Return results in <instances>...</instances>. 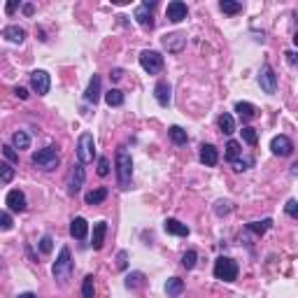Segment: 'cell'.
<instances>
[{"instance_id": "cell-25", "label": "cell", "mask_w": 298, "mask_h": 298, "mask_svg": "<svg viewBox=\"0 0 298 298\" xmlns=\"http://www.w3.org/2000/svg\"><path fill=\"white\" fill-rule=\"evenodd\" d=\"M165 291H168V296L177 298L180 293L184 291V282L180 280V277H170V280L165 282Z\"/></svg>"}, {"instance_id": "cell-39", "label": "cell", "mask_w": 298, "mask_h": 298, "mask_svg": "<svg viewBox=\"0 0 298 298\" xmlns=\"http://www.w3.org/2000/svg\"><path fill=\"white\" fill-rule=\"evenodd\" d=\"M40 250H42L44 254H49V252L54 250V237H51V235H44L42 240H40Z\"/></svg>"}, {"instance_id": "cell-28", "label": "cell", "mask_w": 298, "mask_h": 298, "mask_svg": "<svg viewBox=\"0 0 298 298\" xmlns=\"http://www.w3.org/2000/svg\"><path fill=\"white\" fill-rule=\"evenodd\" d=\"M235 112L243 116V119H254V116H256V107L252 103H237L235 105Z\"/></svg>"}, {"instance_id": "cell-13", "label": "cell", "mask_w": 298, "mask_h": 298, "mask_svg": "<svg viewBox=\"0 0 298 298\" xmlns=\"http://www.w3.org/2000/svg\"><path fill=\"white\" fill-rule=\"evenodd\" d=\"M7 205L12 212H24L26 210V196L24 191H19V189H12L10 194H7Z\"/></svg>"}, {"instance_id": "cell-34", "label": "cell", "mask_w": 298, "mask_h": 298, "mask_svg": "<svg viewBox=\"0 0 298 298\" xmlns=\"http://www.w3.org/2000/svg\"><path fill=\"white\" fill-rule=\"evenodd\" d=\"M219 7H221V12H226V14H237L243 10V5H240V3H233V0H221Z\"/></svg>"}, {"instance_id": "cell-20", "label": "cell", "mask_w": 298, "mask_h": 298, "mask_svg": "<svg viewBox=\"0 0 298 298\" xmlns=\"http://www.w3.org/2000/svg\"><path fill=\"white\" fill-rule=\"evenodd\" d=\"M163 228H165V233H170V235H180V237L189 235V226H184L182 221H177V219H165Z\"/></svg>"}, {"instance_id": "cell-14", "label": "cell", "mask_w": 298, "mask_h": 298, "mask_svg": "<svg viewBox=\"0 0 298 298\" xmlns=\"http://www.w3.org/2000/svg\"><path fill=\"white\" fill-rule=\"evenodd\" d=\"M201 161L207 165V168H214V165L219 163V152H217V147L203 145L201 147Z\"/></svg>"}, {"instance_id": "cell-26", "label": "cell", "mask_w": 298, "mask_h": 298, "mask_svg": "<svg viewBox=\"0 0 298 298\" xmlns=\"http://www.w3.org/2000/svg\"><path fill=\"white\" fill-rule=\"evenodd\" d=\"M219 128H221V133H226V135L235 133V122H233V116L224 112V114L219 116Z\"/></svg>"}, {"instance_id": "cell-49", "label": "cell", "mask_w": 298, "mask_h": 298, "mask_svg": "<svg viewBox=\"0 0 298 298\" xmlns=\"http://www.w3.org/2000/svg\"><path fill=\"white\" fill-rule=\"evenodd\" d=\"M17 298H37V296H35V293H31V291H26V293H19Z\"/></svg>"}, {"instance_id": "cell-5", "label": "cell", "mask_w": 298, "mask_h": 298, "mask_svg": "<svg viewBox=\"0 0 298 298\" xmlns=\"http://www.w3.org/2000/svg\"><path fill=\"white\" fill-rule=\"evenodd\" d=\"M93 156H96V140H93L91 133H82L79 135V142H77V158L79 163H91Z\"/></svg>"}, {"instance_id": "cell-43", "label": "cell", "mask_w": 298, "mask_h": 298, "mask_svg": "<svg viewBox=\"0 0 298 298\" xmlns=\"http://www.w3.org/2000/svg\"><path fill=\"white\" fill-rule=\"evenodd\" d=\"M286 214H289V217H298V203L293 201V198L286 203Z\"/></svg>"}, {"instance_id": "cell-1", "label": "cell", "mask_w": 298, "mask_h": 298, "mask_svg": "<svg viewBox=\"0 0 298 298\" xmlns=\"http://www.w3.org/2000/svg\"><path fill=\"white\" fill-rule=\"evenodd\" d=\"M116 177H119V187L131 189L133 161H131V154L126 152V147H119V152H116Z\"/></svg>"}, {"instance_id": "cell-7", "label": "cell", "mask_w": 298, "mask_h": 298, "mask_svg": "<svg viewBox=\"0 0 298 298\" xmlns=\"http://www.w3.org/2000/svg\"><path fill=\"white\" fill-rule=\"evenodd\" d=\"M259 84H261V89L266 93L277 91V75H275V70L268 66V63L261 68V73H259Z\"/></svg>"}, {"instance_id": "cell-15", "label": "cell", "mask_w": 298, "mask_h": 298, "mask_svg": "<svg viewBox=\"0 0 298 298\" xmlns=\"http://www.w3.org/2000/svg\"><path fill=\"white\" fill-rule=\"evenodd\" d=\"M84 98H86V103H98V98H100V75H93L91 82H89V86H86V91H84Z\"/></svg>"}, {"instance_id": "cell-48", "label": "cell", "mask_w": 298, "mask_h": 298, "mask_svg": "<svg viewBox=\"0 0 298 298\" xmlns=\"http://www.w3.org/2000/svg\"><path fill=\"white\" fill-rule=\"evenodd\" d=\"M33 10H35V7H33V5H31V3H28V5H24V12H26V14H28V17H31V14H33Z\"/></svg>"}, {"instance_id": "cell-22", "label": "cell", "mask_w": 298, "mask_h": 298, "mask_svg": "<svg viewBox=\"0 0 298 298\" xmlns=\"http://www.w3.org/2000/svg\"><path fill=\"white\" fill-rule=\"evenodd\" d=\"M105 198H107V189L98 187V189H93V191H89V194L84 196V203L86 205H100Z\"/></svg>"}, {"instance_id": "cell-42", "label": "cell", "mask_w": 298, "mask_h": 298, "mask_svg": "<svg viewBox=\"0 0 298 298\" xmlns=\"http://www.w3.org/2000/svg\"><path fill=\"white\" fill-rule=\"evenodd\" d=\"M126 259H128V254L124 250L116 254V268H119V270H126Z\"/></svg>"}, {"instance_id": "cell-37", "label": "cell", "mask_w": 298, "mask_h": 298, "mask_svg": "<svg viewBox=\"0 0 298 298\" xmlns=\"http://www.w3.org/2000/svg\"><path fill=\"white\" fill-rule=\"evenodd\" d=\"M196 259H198V254H196L194 250H189V252H184V256H182V266L187 268V270H191V268L196 266Z\"/></svg>"}, {"instance_id": "cell-33", "label": "cell", "mask_w": 298, "mask_h": 298, "mask_svg": "<svg viewBox=\"0 0 298 298\" xmlns=\"http://www.w3.org/2000/svg\"><path fill=\"white\" fill-rule=\"evenodd\" d=\"M14 180V168L10 163H3V161H0V182H12Z\"/></svg>"}, {"instance_id": "cell-19", "label": "cell", "mask_w": 298, "mask_h": 298, "mask_svg": "<svg viewBox=\"0 0 298 298\" xmlns=\"http://www.w3.org/2000/svg\"><path fill=\"white\" fill-rule=\"evenodd\" d=\"M105 233H107V224H105V221H98V224L93 226V237H91L93 250H103V245H105Z\"/></svg>"}, {"instance_id": "cell-8", "label": "cell", "mask_w": 298, "mask_h": 298, "mask_svg": "<svg viewBox=\"0 0 298 298\" xmlns=\"http://www.w3.org/2000/svg\"><path fill=\"white\" fill-rule=\"evenodd\" d=\"M154 7H156V3H154V0H147V3H142V5L135 10V19H138V24H140L142 28H154V19H152Z\"/></svg>"}, {"instance_id": "cell-41", "label": "cell", "mask_w": 298, "mask_h": 298, "mask_svg": "<svg viewBox=\"0 0 298 298\" xmlns=\"http://www.w3.org/2000/svg\"><path fill=\"white\" fill-rule=\"evenodd\" d=\"M12 228V217L7 212H0V231H10Z\"/></svg>"}, {"instance_id": "cell-6", "label": "cell", "mask_w": 298, "mask_h": 298, "mask_svg": "<svg viewBox=\"0 0 298 298\" xmlns=\"http://www.w3.org/2000/svg\"><path fill=\"white\" fill-rule=\"evenodd\" d=\"M140 66L145 73L149 75H156L163 70V56L158 54V51H142L140 54Z\"/></svg>"}, {"instance_id": "cell-11", "label": "cell", "mask_w": 298, "mask_h": 298, "mask_svg": "<svg viewBox=\"0 0 298 298\" xmlns=\"http://www.w3.org/2000/svg\"><path fill=\"white\" fill-rule=\"evenodd\" d=\"M82 184H84V165L77 163L70 170V175H68V191L70 194H77L79 189H82Z\"/></svg>"}, {"instance_id": "cell-47", "label": "cell", "mask_w": 298, "mask_h": 298, "mask_svg": "<svg viewBox=\"0 0 298 298\" xmlns=\"http://www.w3.org/2000/svg\"><path fill=\"white\" fill-rule=\"evenodd\" d=\"M112 79H122L124 77V73H122V68H114V70H112V75H110Z\"/></svg>"}, {"instance_id": "cell-18", "label": "cell", "mask_w": 298, "mask_h": 298, "mask_svg": "<svg viewBox=\"0 0 298 298\" xmlns=\"http://www.w3.org/2000/svg\"><path fill=\"white\" fill-rule=\"evenodd\" d=\"M154 96H156L161 107H168L170 105V84L168 82H158L156 89H154Z\"/></svg>"}, {"instance_id": "cell-38", "label": "cell", "mask_w": 298, "mask_h": 298, "mask_svg": "<svg viewBox=\"0 0 298 298\" xmlns=\"http://www.w3.org/2000/svg\"><path fill=\"white\" fill-rule=\"evenodd\" d=\"M98 175H100V177L110 175V158H105V156L98 158Z\"/></svg>"}, {"instance_id": "cell-35", "label": "cell", "mask_w": 298, "mask_h": 298, "mask_svg": "<svg viewBox=\"0 0 298 298\" xmlns=\"http://www.w3.org/2000/svg\"><path fill=\"white\" fill-rule=\"evenodd\" d=\"M82 298H93V275H86L82 284Z\"/></svg>"}, {"instance_id": "cell-9", "label": "cell", "mask_w": 298, "mask_h": 298, "mask_svg": "<svg viewBox=\"0 0 298 298\" xmlns=\"http://www.w3.org/2000/svg\"><path fill=\"white\" fill-rule=\"evenodd\" d=\"M270 149H273L275 156H291L293 154V142L286 138V135H275L273 142H270Z\"/></svg>"}, {"instance_id": "cell-3", "label": "cell", "mask_w": 298, "mask_h": 298, "mask_svg": "<svg viewBox=\"0 0 298 298\" xmlns=\"http://www.w3.org/2000/svg\"><path fill=\"white\" fill-rule=\"evenodd\" d=\"M214 277L221 282H235L237 280V263L228 256H219L214 261Z\"/></svg>"}, {"instance_id": "cell-50", "label": "cell", "mask_w": 298, "mask_h": 298, "mask_svg": "<svg viewBox=\"0 0 298 298\" xmlns=\"http://www.w3.org/2000/svg\"><path fill=\"white\" fill-rule=\"evenodd\" d=\"M286 61H289V63H296V54H293V51H289V54H286Z\"/></svg>"}, {"instance_id": "cell-27", "label": "cell", "mask_w": 298, "mask_h": 298, "mask_svg": "<svg viewBox=\"0 0 298 298\" xmlns=\"http://www.w3.org/2000/svg\"><path fill=\"white\" fill-rule=\"evenodd\" d=\"M105 100H107L110 107H119V105H124V93L119 89H110V91L105 93Z\"/></svg>"}, {"instance_id": "cell-17", "label": "cell", "mask_w": 298, "mask_h": 298, "mask_svg": "<svg viewBox=\"0 0 298 298\" xmlns=\"http://www.w3.org/2000/svg\"><path fill=\"white\" fill-rule=\"evenodd\" d=\"M184 44H187V40H184L180 33H170V35H165L163 37V47L168 49V51H182L184 49Z\"/></svg>"}, {"instance_id": "cell-31", "label": "cell", "mask_w": 298, "mask_h": 298, "mask_svg": "<svg viewBox=\"0 0 298 298\" xmlns=\"http://www.w3.org/2000/svg\"><path fill=\"white\" fill-rule=\"evenodd\" d=\"M240 133H243V140L247 142V145L254 147L256 142H259V133H256V128H252V126H243V131H240Z\"/></svg>"}, {"instance_id": "cell-29", "label": "cell", "mask_w": 298, "mask_h": 298, "mask_svg": "<svg viewBox=\"0 0 298 298\" xmlns=\"http://www.w3.org/2000/svg\"><path fill=\"white\" fill-rule=\"evenodd\" d=\"M126 286H128V289H140V286H145V275H142V273L126 275Z\"/></svg>"}, {"instance_id": "cell-45", "label": "cell", "mask_w": 298, "mask_h": 298, "mask_svg": "<svg viewBox=\"0 0 298 298\" xmlns=\"http://www.w3.org/2000/svg\"><path fill=\"white\" fill-rule=\"evenodd\" d=\"M14 96L21 98V100H26V98H28V91H26L24 86H17V89H14Z\"/></svg>"}, {"instance_id": "cell-23", "label": "cell", "mask_w": 298, "mask_h": 298, "mask_svg": "<svg viewBox=\"0 0 298 298\" xmlns=\"http://www.w3.org/2000/svg\"><path fill=\"white\" fill-rule=\"evenodd\" d=\"M12 147L14 149H28L31 147V135L26 133V131H17L12 135Z\"/></svg>"}, {"instance_id": "cell-24", "label": "cell", "mask_w": 298, "mask_h": 298, "mask_svg": "<svg viewBox=\"0 0 298 298\" xmlns=\"http://www.w3.org/2000/svg\"><path fill=\"white\" fill-rule=\"evenodd\" d=\"M273 228V219H263V221H252V224H247V231L254 233V235H263L266 231H270Z\"/></svg>"}, {"instance_id": "cell-4", "label": "cell", "mask_w": 298, "mask_h": 298, "mask_svg": "<svg viewBox=\"0 0 298 298\" xmlns=\"http://www.w3.org/2000/svg\"><path fill=\"white\" fill-rule=\"evenodd\" d=\"M33 165H37V168H42V170H56L58 168V152H56L54 147H44V149H40V152L33 154Z\"/></svg>"}, {"instance_id": "cell-36", "label": "cell", "mask_w": 298, "mask_h": 298, "mask_svg": "<svg viewBox=\"0 0 298 298\" xmlns=\"http://www.w3.org/2000/svg\"><path fill=\"white\" fill-rule=\"evenodd\" d=\"M237 154H240V142L228 140V145H226V158L233 161V158H237Z\"/></svg>"}, {"instance_id": "cell-40", "label": "cell", "mask_w": 298, "mask_h": 298, "mask_svg": "<svg viewBox=\"0 0 298 298\" xmlns=\"http://www.w3.org/2000/svg\"><path fill=\"white\" fill-rule=\"evenodd\" d=\"M3 154H5V158L10 161V163H17V161H19V154L14 152V147H10V145L3 147Z\"/></svg>"}, {"instance_id": "cell-44", "label": "cell", "mask_w": 298, "mask_h": 298, "mask_svg": "<svg viewBox=\"0 0 298 298\" xmlns=\"http://www.w3.org/2000/svg\"><path fill=\"white\" fill-rule=\"evenodd\" d=\"M228 212H231V203H226V201L217 203V214H228Z\"/></svg>"}, {"instance_id": "cell-46", "label": "cell", "mask_w": 298, "mask_h": 298, "mask_svg": "<svg viewBox=\"0 0 298 298\" xmlns=\"http://www.w3.org/2000/svg\"><path fill=\"white\" fill-rule=\"evenodd\" d=\"M17 7H19V3H17V0H12V3H7V5H5V12H7V14H12Z\"/></svg>"}, {"instance_id": "cell-16", "label": "cell", "mask_w": 298, "mask_h": 298, "mask_svg": "<svg viewBox=\"0 0 298 298\" xmlns=\"http://www.w3.org/2000/svg\"><path fill=\"white\" fill-rule=\"evenodd\" d=\"M86 233H89L86 219L84 217H75V219L70 221V235H73L75 240H82V237H86Z\"/></svg>"}, {"instance_id": "cell-12", "label": "cell", "mask_w": 298, "mask_h": 298, "mask_svg": "<svg viewBox=\"0 0 298 298\" xmlns=\"http://www.w3.org/2000/svg\"><path fill=\"white\" fill-rule=\"evenodd\" d=\"M165 14H168V19H170L172 24H180L182 19H187V5H184L182 0H172V3H168Z\"/></svg>"}, {"instance_id": "cell-30", "label": "cell", "mask_w": 298, "mask_h": 298, "mask_svg": "<svg viewBox=\"0 0 298 298\" xmlns=\"http://www.w3.org/2000/svg\"><path fill=\"white\" fill-rule=\"evenodd\" d=\"M170 138H172V142L175 145H187V131L184 128H180V126H170Z\"/></svg>"}, {"instance_id": "cell-32", "label": "cell", "mask_w": 298, "mask_h": 298, "mask_svg": "<svg viewBox=\"0 0 298 298\" xmlns=\"http://www.w3.org/2000/svg\"><path fill=\"white\" fill-rule=\"evenodd\" d=\"M231 163H233V170L235 172H245L254 165V161H252V158H233Z\"/></svg>"}, {"instance_id": "cell-2", "label": "cell", "mask_w": 298, "mask_h": 298, "mask_svg": "<svg viewBox=\"0 0 298 298\" xmlns=\"http://www.w3.org/2000/svg\"><path fill=\"white\" fill-rule=\"evenodd\" d=\"M70 275H73V259H70V250L63 247L58 259H56V263H54V277L66 286L68 282H70Z\"/></svg>"}, {"instance_id": "cell-10", "label": "cell", "mask_w": 298, "mask_h": 298, "mask_svg": "<svg viewBox=\"0 0 298 298\" xmlns=\"http://www.w3.org/2000/svg\"><path fill=\"white\" fill-rule=\"evenodd\" d=\"M31 86L37 96H44V93H49L51 79H49V75L44 70H35V73H31Z\"/></svg>"}, {"instance_id": "cell-21", "label": "cell", "mask_w": 298, "mask_h": 298, "mask_svg": "<svg viewBox=\"0 0 298 298\" xmlns=\"http://www.w3.org/2000/svg\"><path fill=\"white\" fill-rule=\"evenodd\" d=\"M3 37L10 40V42H14V44H21L24 42V37H26V31L24 28H19V26H7L5 31H3Z\"/></svg>"}]
</instances>
